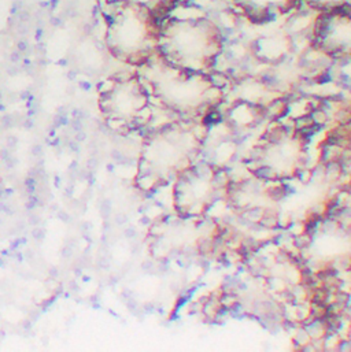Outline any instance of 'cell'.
<instances>
[{
	"instance_id": "obj_1",
	"label": "cell",
	"mask_w": 351,
	"mask_h": 352,
	"mask_svg": "<svg viewBox=\"0 0 351 352\" xmlns=\"http://www.w3.org/2000/svg\"><path fill=\"white\" fill-rule=\"evenodd\" d=\"M143 67L151 94L165 109L180 117L203 116L222 98L221 89L206 73L176 67L158 55Z\"/></svg>"
},
{
	"instance_id": "obj_2",
	"label": "cell",
	"mask_w": 351,
	"mask_h": 352,
	"mask_svg": "<svg viewBox=\"0 0 351 352\" xmlns=\"http://www.w3.org/2000/svg\"><path fill=\"white\" fill-rule=\"evenodd\" d=\"M222 48V32L209 18H172L162 22L158 56L172 66L207 73L214 67Z\"/></svg>"
},
{
	"instance_id": "obj_3",
	"label": "cell",
	"mask_w": 351,
	"mask_h": 352,
	"mask_svg": "<svg viewBox=\"0 0 351 352\" xmlns=\"http://www.w3.org/2000/svg\"><path fill=\"white\" fill-rule=\"evenodd\" d=\"M199 151V140L192 129L169 125L153 132L143 143L135 184L142 190H153L188 169Z\"/></svg>"
},
{
	"instance_id": "obj_4",
	"label": "cell",
	"mask_w": 351,
	"mask_h": 352,
	"mask_svg": "<svg viewBox=\"0 0 351 352\" xmlns=\"http://www.w3.org/2000/svg\"><path fill=\"white\" fill-rule=\"evenodd\" d=\"M116 7L107 45L114 58L132 66H145L158 55L162 22L149 10L134 3L110 4Z\"/></svg>"
},
{
	"instance_id": "obj_5",
	"label": "cell",
	"mask_w": 351,
	"mask_h": 352,
	"mask_svg": "<svg viewBox=\"0 0 351 352\" xmlns=\"http://www.w3.org/2000/svg\"><path fill=\"white\" fill-rule=\"evenodd\" d=\"M98 106L105 124L114 132L128 133L145 126L150 118L149 91L131 74H117L98 84Z\"/></svg>"
},
{
	"instance_id": "obj_6",
	"label": "cell",
	"mask_w": 351,
	"mask_h": 352,
	"mask_svg": "<svg viewBox=\"0 0 351 352\" xmlns=\"http://www.w3.org/2000/svg\"><path fill=\"white\" fill-rule=\"evenodd\" d=\"M224 177L209 165H191L177 177L176 208L185 217L200 215L222 193Z\"/></svg>"
},
{
	"instance_id": "obj_7",
	"label": "cell",
	"mask_w": 351,
	"mask_h": 352,
	"mask_svg": "<svg viewBox=\"0 0 351 352\" xmlns=\"http://www.w3.org/2000/svg\"><path fill=\"white\" fill-rule=\"evenodd\" d=\"M316 51L334 59H351V4L319 12L312 30Z\"/></svg>"
},
{
	"instance_id": "obj_8",
	"label": "cell",
	"mask_w": 351,
	"mask_h": 352,
	"mask_svg": "<svg viewBox=\"0 0 351 352\" xmlns=\"http://www.w3.org/2000/svg\"><path fill=\"white\" fill-rule=\"evenodd\" d=\"M304 162L302 142L288 133L280 132L264 143L257 154V172L269 178L294 176Z\"/></svg>"
},
{
	"instance_id": "obj_9",
	"label": "cell",
	"mask_w": 351,
	"mask_h": 352,
	"mask_svg": "<svg viewBox=\"0 0 351 352\" xmlns=\"http://www.w3.org/2000/svg\"><path fill=\"white\" fill-rule=\"evenodd\" d=\"M309 252L317 263L341 265L351 259V230L338 223L319 228L309 244Z\"/></svg>"
},
{
	"instance_id": "obj_10",
	"label": "cell",
	"mask_w": 351,
	"mask_h": 352,
	"mask_svg": "<svg viewBox=\"0 0 351 352\" xmlns=\"http://www.w3.org/2000/svg\"><path fill=\"white\" fill-rule=\"evenodd\" d=\"M301 3L302 0H232L237 14L254 25H265L288 15Z\"/></svg>"
},
{
	"instance_id": "obj_11",
	"label": "cell",
	"mask_w": 351,
	"mask_h": 352,
	"mask_svg": "<svg viewBox=\"0 0 351 352\" xmlns=\"http://www.w3.org/2000/svg\"><path fill=\"white\" fill-rule=\"evenodd\" d=\"M127 1L149 10L157 19L164 22L167 16L175 10L180 0H127Z\"/></svg>"
},
{
	"instance_id": "obj_12",
	"label": "cell",
	"mask_w": 351,
	"mask_h": 352,
	"mask_svg": "<svg viewBox=\"0 0 351 352\" xmlns=\"http://www.w3.org/2000/svg\"><path fill=\"white\" fill-rule=\"evenodd\" d=\"M350 1L351 0H302V3H305L310 10H315L317 12L334 10L349 4Z\"/></svg>"
},
{
	"instance_id": "obj_13",
	"label": "cell",
	"mask_w": 351,
	"mask_h": 352,
	"mask_svg": "<svg viewBox=\"0 0 351 352\" xmlns=\"http://www.w3.org/2000/svg\"><path fill=\"white\" fill-rule=\"evenodd\" d=\"M18 19L22 21V22H28V21L30 19V15H29V12H26V11H21L19 15H18Z\"/></svg>"
},
{
	"instance_id": "obj_14",
	"label": "cell",
	"mask_w": 351,
	"mask_h": 352,
	"mask_svg": "<svg viewBox=\"0 0 351 352\" xmlns=\"http://www.w3.org/2000/svg\"><path fill=\"white\" fill-rule=\"evenodd\" d=\"M51 23H52L54 26H59V25H62V19L58 18V16H52V18H51Z\"/></svg>"
},
{
	"instance_id": "obj_15",
	"label": "cell",
	"mask_w": 351,
	"mask_h": 352,
	"mask_svg": "<svg viewBox=\"0 0 351 352\" xmlns=\"http://www.w3.org/2000/svg\"><path fill=\"white\" fill-rule=\"evenodd\" d=\"M50 6V1H41L40 3V7H48Z\"/></svg>"
},
{
	"instance_id": "obj_16",
	"label": "cell",
	"mask_w": 351,
	"mask_h": 352,
	"mask_svg": "<svg viewBox=\"0 0 351 352\" xmlns=\"http://www.w3.org/2000/svg\"><path fill=\"white\" fill-rule=\"evenodd\" d=\"M50 3H51V6H52V8H55L56 4H58V0H51Z\"/></svg>"
},
{
	"instance_id": "obj_17",
	"label": "cell",
	"mask_w": 351,
	"mask_h": 352,
	"mask_svg": "<svg viewBox=\"0 0 351 352\" xmlns=\"http://www.w3.org/2000/svg\"><path fill=\"white\" fill-rule=\"evenodd\" d=\"M25 47H26L25 43H19V48H21V50H25Z\"/></svg>"
}]
</instances>
